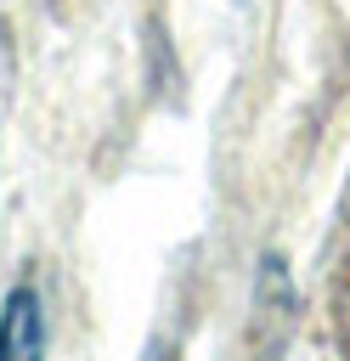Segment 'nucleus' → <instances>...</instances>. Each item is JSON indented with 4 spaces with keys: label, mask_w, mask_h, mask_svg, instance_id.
Here are the masks:
<instances>
[{
    "label": "nucleus",
    "mask_w": 350,
    "mask_h": 361,
    "mask_svg": "<svg viewBox=\"0 0 350 361\" xmlns=\"http://www.w3.org/2000/svg\"><path fill=\"white\" fill-rule=\"evenodd\" d=\"M45 350V322H40V293L11 288L0 310V355H40Z\"/></svg>",
    "instance_id": "obj_1"
}]
</instances>
